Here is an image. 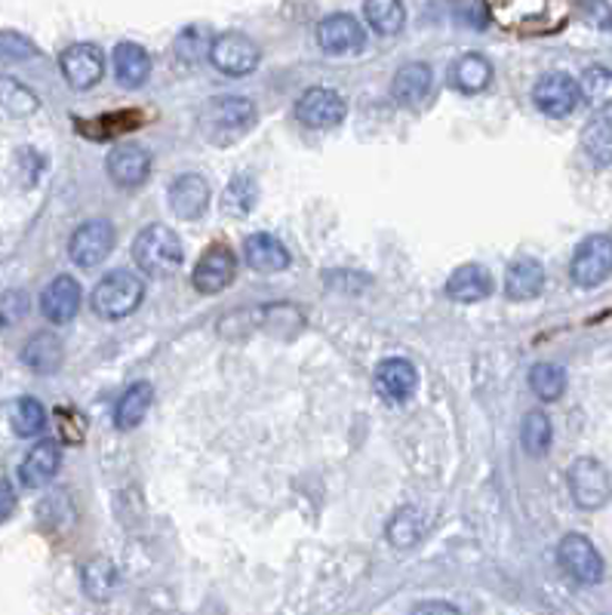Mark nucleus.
I'll list each match as a JSON object with an SVG mask.
<instances>
[{
  "label": "nucleus",
  "mask_w": 612,
  "mask_h": 615,
  "mask_svg": "<svg viewBox=\"0 0 612 615\" xmlns=\"http://www.w3.org/2000/svg\"><path fill=\"white\" fill-rule=\"evenodd\" d=\"M59 68H62V78L74 90H90L106 74V56L96 43H71L59 56Z\"/></svg>",
  "instance_id": "obj_13"
},
{
  "label": "nucleus",
  "mask_w": 612,
  "mask_h": 615,
  "mask_svg": "<svg viewBox=\"0 0 612 615\" xmlns=\"http://www.w3.org/2000/svg\"><path fill=\"white\" fill-rule=\"evenodd\" d=\"M114 225L108 219H90L71 234V243H68V255L71 262L80 268H96L106 262L111 250H114Z\"/></svg>",
  "instance_id": "obj_7"
},
{
  "label": "nucleus",
  "mask_w": 612,
  "mask_h": 615,
  "mask_svg": "<svg viewBox=\"0 0 612 615\" xmlns=\"http://www.w3.org/2000/svg\"><path fill=\"white\" fill-rule=\"evenodd\" d=\"M579 90H582V99H585L588 105L603 108L612 105V71L610 68H588L585 74H582V81H579Z\"/></svg>",
  "instance_id": "obj_35"
},
{
  "label": "nucleus",
  "mask_w": 612,
  "mask_h": 615,
  "mask_svg": "<svg viewBox=\"0 0 612 615\" xmlns=\"http://www.w3.org/2000/svg\"><path fill=\"white\" fill-rule=\"evenodd\" d=\"M582 148L598 167H612V118H594L582 133Z\"/></svg>",
  "instance_id": "obj_29"
},
{
  "label": "nucleus",
  "mask_w": 612,
  "mask_h": 615,
  "mask_svg": "<svg viewBox=\"0 0 612 615\" xmlns=\"http://www.w3.org/2000/svg\"><path fill=\"white\" fill-rule=\"evenodd\" d=\"M255 206V182L250 175H234L222 194V213L231 219H247Z\"/></svg>",
  "instance_id": "obj_31"
},
{
  "label": "nucleus",
  "mask_w": 612,
  "mask_h": 615,
  "mask_svg": "<svg viewBox=\"0 0 612 615\" xmlns=\"http://www.w3.org/2000/svg\"><path fill=\"white\" fill-rule=\"evenodd\" d=\"M108 175L118 188L146 185L151 175V151L142 145H118L108 154Z\"/></svg>",
  "instance_id": "obj_15"
},
{
  "label": "nucleus",
  "mask_w": 612,
  "mask_h": 615,
  "mask_svg": "<svg viewBox=\"0 0 612 615\" xmlns=\"http://www.w3.org/2000/svg\"><path fill=\"white\" fill-rule=\"evenodd\" d=\"M142 123L139 111H118V114H106V118H93L90 123H78V130L90 139H114V135L136 130Z\"/></svg>",
  "instance_id": "obj_33"
},
{
  "label": "nucleus",
  "mask_w": 612,
  "mask_h": 615,
  "mask_svg": "<svg viewBox=\"0 0 612 615\" xmlns=\"http://www.w3.org/2000/svg\"><path fill=\"white\" fill-rule=\"evenodd\" d=\"M413 615H462V613L455 609L453 603H447V601H425V603H419V606H415Z\"/></svg>",
  "instance_id": "obj_41"
},
{
  "label": "nucleus",
  "mask_w": 612,
  "mask_h": 615,
  "mask_svg": "<svg viewBox=\"0 0 612 615\" xmlns=\"http://www.w3.org/2000/svg\"><path fill=\"white\" fill-rule=\"evenodd\" d=\"M259 59H262L259 47L243 31H225L210 41V62L228 78H247L250 71H255Z\"/></svg>",
  "instance_id": "obj_5"
},
{
  "label": "nucleus",
  "mask_w": 612,
  "mask_h": 615,
  "mask_svg": "<svg viewBox=\"0 0 612 615\" xmlns=\"http://www.w3.org/2000/svg\"><path fill=\"white\" fill-rule=\"evenodd\" d=\"M363 16H367V22H370L375 34H385L388 38V34H398L400 28H403L407 10L398 0H370V3H363Z\"/></svg>",
  "instance_id": "obj_30"
},
{
  "label": "nucleus",
  "mask_w": 612,
  "mask_h": 615,
  "mask_svg": "<svg viewBox=\"0 0 612 615\" xmlns=\"http://www.w3.org/2000/svg\"><path fill=\"white\" fill-rule=\"evenodd\" d=\"M10 422H13V431L19 437H38L40 431L47 429V410L34 397H19L13 403Z\"/></svg>",
  "instance_id": "obj_34"
},
{
  "label": "nucleus",
  "mask_w": 612,
  "mask_h": 615,
  "mask_svg": "<svg viewBox=\"0 0 612 615\" xmlns=\"http://www.w3.org/2000/svg\"><path fill=\"white\" fill-rule=\"evenodd\" d=\"M255 127V105L247 95H215L200 114V133L213 145L228 148Z\"/></svg>",
  "instance_id": "obj_1"
},
{
  "label": "nucleus",
  "mask_w": 612,
  "mask_h": 615,
  "mask_svg": "<svg viewBox=\"0 0 612 615\" xmlns=\"http://www.w3.org/2000/svg\"><path fill=\"white\" fill-rule=\"evenodd\" d=\"M570 274L579 286H600L612 274V238L610 234H591L579 243L573 255Z\"/></svg>",
  "instance_id": "obj_9"
},
{
  "label": "nucleus",
  "mask_w": 612,
  "mask_h": 615,
  "mask_svg": "<svg viewBox=\"0 0 612 615\" xmlns=\"http://www.w3.org/2000/svg\"><path fill=\"white\" fill-rule=\"evenodd\" d=\"M83 588L93 601H106L114 588V566L108 561H90L83 566Z\"/></svg>",
  "instance_id": "obj_37"
},
{
  "label": "nucleus",
  "mask_w": 612,
  "mask_h": 615,
  "mask_svg": "<svg viewBox=\"0 0 612 615\" xmlns=\"http://www.w3.org/2000/svg\"><path fill=\"white\" fill-rule=\"evenodd\" d=\"M151 403H154V389L148 382L130 385V389L120 394L118 406H114V425L120 431H130L136 425H142V419L151 410Z\"/></svg>",
  "instance_id": "obj_27"
},
{
  "label": "nucleus",
  "mask_w": 612,
  "mask_h": 615,
  "mask_svg": "<svg viewBox=\"0 0 612 615\" xmlns=\"http://www.w3.org/2000/svg\"><path fill=\"white\" fill-rule=\"evenodd\" d=\"M375 391L379 397H385L391 403H403L419 385V373L410 361L403 357H388L375 366Z\"/></svg>",
  "instance_id": "obj_17"
},
{
  "label": "nucleus",
  "mask_w": 612,
  "mask_h": 615,
  "mask_svg": "<svg viewBox=\"0 0 612 615\" xmlns=\"http://www.w3.org/2000/svg\"><path fill=\"white\" fill-rule=\"evenodd\" d=\"M16 508V493L7 481H0V523L7 521Z\"/></svg>",
  "instance_id": "obj_42"
},
{
  "label": "nucleus",
  "mask_w": 612,
  "mask_h": 615,
  "mask_svg": "<svg viewBox=\"0 0 612 615\" xmlns=\"http://www.w3.org/2000/svg\"><path fill=\"white\" fill-rule=\"evenodd\" d=\"M490 81H493V65L480 53L462 56L453 65V87L459 93H483L490 87Z\"/></svg>",
  "instance_id": "obj_28"
},
{
  "label": "nucleus",
  "mask_w": 612,
  "mask_h": 615,
  "mask_svg": "<svg viewBox=\"0 0 612 615\" xmlns=\"http://www.w3.org/2000/svg\"><path fill=\"white\" fill-rule=\"evenodd\" d=\"M425 514L415 508V505H403V508L394 511V517L388 521L385 535L394 548H415V545L425 538Z\"/></svg>",
  "instance_id": "obj_26"
},
{
  "label": "nucleus",
  "mask_w": 612,
  "mask_h": 615,
  "mask_svg": "<svg viewBox=\"0 0 612 615\" xmlns=\"http://www.w3.org/2000/svg\"><path fill=\"white\" fill-rule=\"evenodd\" d=\"M243 259L259 274H278L283 268H290V250L274 234H265V231L247 238V243H243Z\"/></svg>",
  "instance_id": "obj_20"
},
{
  "label": "nucleus",
  "mask_w": 612,
  "mask_h": 615,
  "mask_svg": "<svg viewBox=\"0 0 612 615\" xmlns=\"http://www.w3.org/2000/svg\"><path fill=\"white\" fill-rule=\"evenodd\" d=\"M0 56L3 59H31V56H38L34 50V43L22 38V34H16V31H0Z\"/></svg>",
  "instance_id": "obj_39"
},
{
  "label": "nucleus",
  "mask_w": 612,
  "mask_h": 615,
  "mask_svg": "<svg viewBox=\"0 0 612 615\" xmlns=\"http://www.w3.org/2000/svg\"><path fill=\"white\" fill-rule=\"evenodd\" d=\"M114 78L127 90L146 87L148 78H151V56H148L146 47H139L133 41L118 43L114 47Z\"/></svg>",
  "instance_id": "obj_21"
},
{
  "label": "nucleus",
  "mask_w": 612,
  "mask_h": 615,
  "mask_svg": "<svg viewBox=\"0 0 612 615\" xmlns=\"http://www.w3.org/2000/svg\"><path fill=\"white\" fill-rule=\"evenodd\" d=\"M207 206H210V182L203 175L185 173L170 185V210L179 219L194 222V219L207 213Z\"/></svg>",
  "instance_id": "obj_19"
},
{
  "label": "nucleus",
  "mask_w": 612,
  "mask_h": 615,
  "mask_svg": "<svg viewBox=\"0 0 612 615\" xmlns=\"http://www.w3.org/2000/svg\"><path fill=\"white\" fill-rule=\"evenodd\" d=\"M28 299L22 293H7L0 295V326H13L19 317H26Z\"/></svg>",
  "instance_id": "obj_40"
},
{
  "label": "nucleus",
  "mask_w": 612,
  "mask_h": 615,
  "mask_svg": "<svg viewBox=\"0 0 612 615\" xmlns=\"http://www.w3.org/2000/svg\"><path fill=\"white\" fill-rule=\"evenodd\" d=\"M295 118L308 130H333V127L345 121V99L335 93V90H327V87H311L299 99Z\"/></svg>",
  "instance_id": "obj_12"
},
{
  "label": "nucleus",
  "mask_w": 612,
  "mask_h": 615,
  "mask_svg": "<svg viewBox=\"0 0 612 615\" xmlns=\"http://www.w3.org/2000/svg\"><path fill=\"white\" fill-rule=\"evenodd\" d=\"M363 41H367V34H363V26H360L354 16L333 13L327 16V19H320L318 43L327 56L358 53Z\"/></svg>",
  "instance_id": "obj_14"
},
{
  "label": "nucleus",
  "mask_w": 612,
  "mask_h": 615,
  "mask_svg": "<svg viewBox=\"0 0 612 615\" xmlns=\"http://www.w3.org/2000/svg\"><path fill=\"white\" fill-rule=\"evenodd\" d=\"M62 465V453L53 441H40L31 446V453L26 455L22 468H19V477L26 483L28 490H38L43 483H50L56 477V471Z\"/></svg>",
  "instance_id": "obj_23"
},
{
  "label": "nucleus",
  "mask_w": 612,
  "mask_h": 615,
  "mask_svg": "<svg viewBox=\"0 0 612 615\" xmlns=\"http://www.w3.org/2000/svg\"><path fill=\"white\" fill-rule=\"evenodd\" d=\"M234 274H238V255H234V250L228 243H213L198 259V268H194L191 281L198 286V293L215 295L234 281Z\"/></svg>",
  "instance_id": "obj_10"
},
{
  "label": "nucleus",
  "mask_w": 612,
  "mask_h": 615,
  "mask_svg": "<svg viewBox=\"0 0 612 615\" xmlns=\"http://www.w3.org/2000/svg\"><path fill=\"white\" fill-rule=\"evenodd\" d=\"M533 102L548 118H570L582 102V90H579V81H573L570 74L554 71V74H545L542 81L535 83Z\"/></svg>",
  "instance_id": "obj_11"
},
{
  "label": "nucleus",
  "mask_w": 612,
  "mask_h": 615,
  "mask_svg": "<svg viewBox=\"0 0 612 615\" xmlns=\"http://www.w3.org/2000/svg\"><path fill=\"white\" fill-rule=\"evenodd\" d=\"M142 299H146L142 281L136 278L133 271L118 268V271H111V274H106L102 281L96 283L93 311L99 317H106V321H123V317H130L136 308L142 305Z\"/></svg>",
  "instance_id": "obj_4"
},
{
  "label": "nucleus",
  "mask_w": 612,
  "mask_h": 615,
  "mask_svg": "<svg viewBox=\"0 0 612 615\" xmlns=\"http://www.w3.org/2000/svg\"><path fill=\"white\" fill-rule=\"evenodd\" d=\"M570 493L579 508L598 511L610 502L612 481L610 471L600 465L598 458H575L570 468Z\"/></svg>",
  "instance_id": "obj_6"
},
{
  "label": "nucleus",
  "mask_w": 612,
  "mask_h": 615,
  "mask_svg": "<svg viewBox=\"0 0 612 615\" xmlns=\"http://www.w3.org/2000/svg\"><path fill=\"white\" fill-rule=\"evenodd\" d=\"M566 13H570V7L554 3V0H523V3L490 7V16L499 19V26L511 28L518 34H551L563 26Z\"/></svg>",
  "instance_id": "obj_3"
},
{
  "label": "nucleus",
  "mask_w": 612,
  "mask_h": 615,
  "mask_svg": "<svg viewBox=\"0 0 612 615\" xmlns=\"http://www.w3.org/2000/svg\"><path fill=\"white\" fill-rule=\"evenodd\" d=\"M133 259L136 265L142 268V274L163 281V278H173L175 271L182 268L185 250H182V241H179L173 228L148 225L136 234Z\"/></svg>",
  "instance_id": "obj_2"
},
{
  "label": "nucleus",
  "mask_w": 612,
  "mask_h": 615,
  "mask_svg": "<svg viewBox=\"0 0 612 615\" xmlns=\"http://www.w3.org/2000/svg\"><path fill=\"white\" fill-rule=\"evenodd\" d=\"M22 361L31 373L38 375H53L62 361H66V351H62V342L56 339L53 333H34L28 339L26 351H22Z\"/></svg>",
  "instance_id": "obj_25"
},
{
  "label": "nucleus",
  "mask_w": 612,
  "mask_h": 615,
  "mask_svg": "<svg viewBox=\"0 0 612 615\" xmlns=\"http://www.w3.org/2000/svg\"><path fill=\"white\" fill-rule=\"evenodd\" d=\"M551 437H554V429H551V419H548L542 410H533L523 419V429H520V443L530 455H545L551 450Z\"/></svg>",
  "instance_id": "obj_32"
},
{
  "label": "nucleus",
  "mask_w": 612,
  "mask_h": 615,
  "mask_svg": "<svg viewBox=\"0 0 612 615\" xmlns=\"http://www.w3.org/2000/svg\"><path fill=\"white\" fill-rule=\"evenodd\" d=\"M80 283L74 278H56L53 283H47V290L40 295V311H43V317L56 326H62V323H71L78 317L80 311Z\"/></svg>",
  "instance_id": "obj_16"
},
{
  "label": "nucleus",
  "mask_w": 612,
  "mask_h": 615,
  "mask_svg": "<svg viewBox=\"0 0 612 615\" xmlns=\"http://www.w3.org/2000/svg\"><path fill=\"white\" fill-rule=\"evenodd\" d=\"M558 561L563 566V573L575 578L579 585H598L603 578V557L591 545V538L582 533H570L560 538Z\"/></svg>",
  "instance_id": "obj_8"
},
{
  "label": "nucleus",
  "mask_w": 612,
  "mask_h": 615,
  "mask_svg": "<svg viewBox=\"0 0 612 615\" xmlns=\"http://www.w3.org/2000/svg\"><path fill=\"white\" fill-rule=\"evenodd\" d=\"M0 105H7L13 114H31V111H38V99L19 81L3 78L0 81Z\"/></svg>",
  "instance_id": "obj_38"
},
{
  "label": "nucleus",
  "mask_w": 612,
  "mask_h": 615,
  "mask_svg": "<svg viewBox=\"0 0 612 615\" xmlns=\"http://www.w3.org/2000/svg\"><path fill=\"white\" fill-rule=\"evenodd\" d=\"M431 90H434V74H431V68L425 62H407L394 74V81H391L394 102L403 108H413V111L425 105Z\"/></svg>",
  "instance_id": "obj_18"
},
{
  "label": "nucleus",
  "mask_w": 612,
  "mask_h": 615,
  "mask_svg": "<svg viewBox=\"0 0 612 615\" xmlns=\"http://www.w3.org/2000/svg\"><path fill=\"white\" fill-rule=\"evenodd\" d=\"M542 286H545V268L539 259H530V255H523V259H514L505 271V295L508 299H514V302H526V299H533V295L542 293Z\"/></svg>",
  "instance_id": "obj_22"
},
{
  "label": "nucleus",
  "mask_w": 612,
  "mask_h": 615,
  "mask_svg": "<svg viewBox=\"0 0 612 615\" xmlns=\"http://www.w3.org/2000/svg\"><path fill=\"white\" fill-rule=\"evenodd\" d=\"M493 293V281L486 274V268L480 265H462L455 268L447 281V295L453 302H462V305H471V302H480L486 295Z\"/></svg>",
  "instance_id": "obj_24"
},
{
  "label": "nucleus",
  "mask_w": 612,
  "mask_h": 615,
  "mask_svg": "<svg viewBox=\"0 0 612 615\" xmlns=\"http://www.w3.org/2000/svg\"><path fill=\"white\" fill-rule=\"evenodd\" d=\"M530 389L542 397V401H560V394L566 391V373L554 366V363H535L530 370Z\"/></svg>",
  "instance_id": "obj_36"
}]
</instances>
